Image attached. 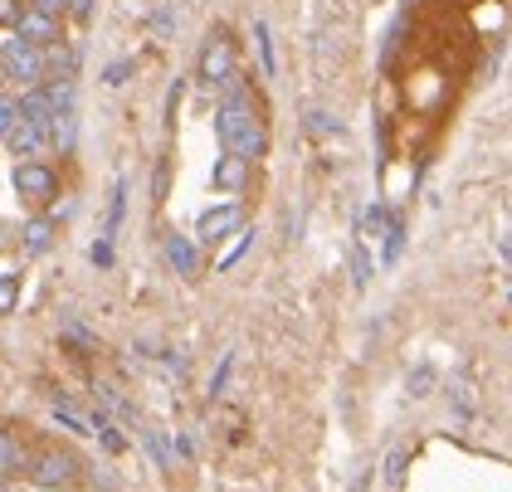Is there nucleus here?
<instances>
[{
    "label": "nucleus",
    "mask_w": 512,
    "mask_h": 492,
    "mask_svg": "<svg viewBox=\"0 0 512 492\" xmlns=\"http://www.w3.org/2000/svg\"><path fill=\"white\" fill-rule=\"evenodd\" d=\"M215 137L230 156H244L249 166L269 152V132H264V117L254 113V98L244 88V78H235L215 108Z\"/></svg>",
    "instance_id": "nucleus-1"
},
{
    "label": "nucleus",
    "mask_w": 512,
    "mask_h": 492,
    "mask_svg": "<svg viewBox=\"0 0 512 492\" xmlns=\"http://www.w3.org/2000/svg\"><path fill=\"white\" fill-rule=\"evenodd\" d=\"M25 478L40 492H74L83 483V463H79V454H69V449H44V454L30 463Z\"/></svg>",
    "instance_id": "nucleus-2"
},
{
    "label": "nucleus",
    "mask_w": 512,
    "mask_h": 492,
    "mask_svg": "<svg viewBox=\"0 0 512 492\" xmlns=\"http://www.w3.org/2000/svg\"><path fill=\"white\" fill-rule=\"evenodd\" d=\"M0 54H5V78H15V83H25V88H44V78H49V54H44V49H35V44H25L20 35L5 30Z\"/></svg>",
    "instance_id": "nucleus-3"
},
{
    "label": "nucleus",
    "mask_w": 512,
    "mask_h": 492,
    "mask_svg": "<svg viewBox=\"0 0 512 492\" xmlns=\"http://www.w3.org/2000/svg\"><path fill=\"white\" fill-rule=\"evenodd\" d=\"M10 186H15V195H20L25 205H49V200L59 195V176H54L44 161H20V166L10 171Z\"/></svg>",
    "instance_id": "nucleus-4"
},
{
    "label": "nucleus",
    "mask_w": 512,
    "mask_h": 492,
    "mask_svg": "<svg viewBox=\"0 0 512 492\" xmlns=\"http://www.w3.org/2000/svg\"><path fill=\"white\" fill-rule=\"evenodd\" d=\"M200 78L210 83V88H230L239 78L235 69V39L225 35H210L205 39V49H200Z\"/></svg>",
    "instance_id": "nucleus-5"
},
{
    "label": "nucleus",
    "mask_w": 512,
    "mask_h": 492,
    "mask_svg": "<svg viewBox=\"0 0 512 492\" xmlns=\"http://www.w3.org/2000/svg\"><path fill=\"white\" fill-rule=\"evenodd\" d=\"M230 234H244V205H239V200H225V205L205 210V215L196 220L200 244H225Z\"/></svg>",
    "instance_id": "nucleus-6"
},
{
    "label": "nucleus",
    "mask_w": 512,
    "mask_h": 492,
    "mask_svg": "<svg viewBox=\"0 0 512 492\" xmlns=\"http://www.w3.org/2000/svg\"><path fill=\"white\" fill-rule=\"evenodd\" d=\"M161 254H166V264L176 268L186 283H196L200 278V239L181 234V229H171V234L161 239Z\"/></svg>",
    "instance_id": "nucleus-7"
},
{
    "label": "nucleus",
    "mask_w": 512,
    "mask_h": 492,
    "mask_svg": "<svg viewBox=\"0 0 512 492\" xmlns=\"http://www.w3.org/2000/svg\"><path fill=\"white\" fill-rule=\"evenodd\" d=\"M10 35H20L25 44H35V49H54L59 44V20L54 15H44V10H20V20L10 25Z\"/></svg>",
    "instance_id": "nucleus-8"
},
{
    "label": "nucleus",
    "mask_w": 512,
    "mask_h": 492,
    "mask_svg": "<svg viewBox=\"0 0 512 492\" xmlns=\"http://www.w3.org/2000/svg\"><path fill=\"white\" fill-rule=\"evenodd\" d=\"M210 186L225 190V195H239V190L249 186V161L244 156H215V171H210Z\"/></svg>",
    "instance_id": "nucleus-9"
},
{
    "label": "nucleus",
    "mask_w": 512,
    "mask_h": 492,
    "mask_svg": "<svg viewBox=\"0 0 512 492\" xmlns=\"http://www.w3.org/2000/svg\"><path fill=\"white\" fill-rule=\"evenodd\" d=\"M54 234H59V225H54L49 215H35V220H25V225H20V249H25L30 259H40V254L54 249Z\"/></svg>",
    "instance_id": "nucleus-10"
},
{
    "label": "nucleus",
    "mask_w": 512,
    "mask_h": 492,
    "mask_svg": "<svg viewBox=\"0 0 512 492\" xmlns=\"http://www.w3.org/2000/svg\"><path fill=\"white\" fill-rule=\"evenodd\" d=\"M54 137L49 132H40V127H30V122H20V132L5 142V152L10 156H25V161H35V156H44V147H49Z\"/></svg>",
    "instance_id": "nucleus-11"
},
{
    "label": "nucleus",
    "mask_w": 512,
    "mask_h": 492,
    "mask_svg": "<svg viewBox=\"0 0 512 492\" xmlns=\"http://www.w3.org/2000/svg\"><path fill=\"white\" fill-rule=\"evenodd\" d=\"M30 463H35V458H25L20 439H15V429H5V434H0V473L15 478V473H30Z\"/></svg>",
    "instance_id": "nucleus-12"
},
{
    "label": "nucleus",
    "mask_w": 512,
    "mask_h": 492,
    "mask_svg": "<svg viewBox=\"0 0 512 492\" xmlns=\"http://www.w3.org/2000/svg\"><path fill=\"white\" fill-rule=\"evenodd\" d=\"M434 385H439V371H434V366H415V371L405 376V395H410V400H425V395H434Z\"/></svg>",
    "instance_id": "nucleus-13"
},
{
    "label": "nucleus",
    "mask_w": 512,
    "mask_h": 492,
    "mask_svg": "<svg viewBox=\"0 0 512 492\" xmlns=\"http://www.w3.org/2000/svg\"><path fill=\"white\" fill-rule=\"evenodd\" d=\"M122 215H127V181L113 186V200H108V220H103V239H113L122 225Z\"/></svg>",
    "instance_id": "nucleus-14"
},
{
    "label": "nucleus",
    "mask_w": 512,
    "mask_h": 492,
    "mask_svg": "<svg viewBox=\"0 0 512 492\" xmlns=\"http://www.w3.org/2000/svg\"><path fill=\"white\" fill-rule=\"evenodd\" d=\"M405 463H410V454H405V449H391V454H386V463H381V478H386V488H391V492L405 488Z\"/></svg>",
    "instance_id": "nucleus-15"
},
{
    "label": "nucleus",
    "mask_w": 512,
    "mask_h": 492,
    "mask_svg": "<svg viewBox=\"0 0 512 492\" xmlns=\"http://www.w3.org/2000/svg\"><path fill=\"white\" fill-rule=\"evenodd\" d=\"M88 419H93V434L103 439V449H108V454H122V449H127V444H122V434H118V424H113L108 415H88Z\"/></svg>",
    "instance_id": "nucleus-16"
},
{
    "label": "nucleus",
    "mask_w": 512,
    "mask_h": 492,
    "mask_svg": "<svg viewBox=\"0 0 512 492\" xmlns=\"http://www.w3.org/2000/svg\"><path fill=\"white\" fill-rule=\"evenodd\" d=\"M254 44L264 59V78H274V39H269V20H254Z\"/></svg>",
    "instance_id": "nucleus-17"
},
{
    "label": "nucleus",
    "mask_w": 512,
    "mask_h": 492,
    "mask_svg": "<svg viewBox=\"0 0 512 492\" xmlns=\"http://www.w3.org/2000/svg\"><path fill=\"white\" fill-rule=\"evenodd\" d=\"M386 229H391V215H386V205L376 200V205L361 215V234H371V239H376V234H386Z\"/></svg>",
    "instance_id": "nucleus-18"
},
{
    "label": "nucleus",
    "mask_w": 512,
    "mask_h": 492,
    "mask_svg": "<svg viewBox=\"0 0 512 492\" xmlns=\"http://www.w3.org/2000/svg\"><path fill=\"white\" fill-rule=\"evenodd\" d=\"M64 337H69V341H79L83 351H98V337H93V332L83 327L79 317H64Z\"/></svg>",
    "instance_id": "nucleus-19"
},
{
    "label": "nucleus",
    "mask_w": 512,
    "mask_h": 492,
    "mask_svg": "<svg viewBox=\"0 0 512 492\" xmlns=\"http://www.w3.org/2000/svg\"><path fill=\"white\" fill-rule=\"evenodd\" d=\"M400 249H405V220H391V229H386V264L400 259Z\"/></svg>",
    "instance_id": "nucleus-20"
},
{
    "label": "nucleus",
    "mask_w": 512,
    "mask_h": 492,
    "mask_svg": "<svg viewBox=\"0 0 512 492\" xmlns=\"http://www.w3.org/2000/svg\"><path fill=\"white\" fill-rule=\"evenodd\" d=\"M15 288H20V273H0V312H15Z\"/></svg>",
    "instance_id": "nucleus-21"
},
{
    "label": "nucleus",
    "mask_w": 512,
    "mask_h": 492,
    "mask_svg": "<svg viewBox=\"0 0 512 492\" xmlns=\"http://www.w3.org/2000/svg\"><path fill=\"white\" fill-rule=\"evenodd\" d=\"M230 371H235V351H225V356H220V366H215V376H210V395H225Z\"/></svg>",
    "instance_id": "nucleus-22"
},
{
    "label": "nucleus",
    "mask_w": 512,
    "mask_h": 492,
    "mask_svg": "<svg viewBox=\"0 0 512 492\" xmlns=\"http://www.w3.org/2000/svg\"><path fill=\"white\" fill-rule=\"evenodd\" d=\"M88 259H93L98 268H113V239H103V234H98V239L88 244Z\"/></svg>",
    "instance_id": "nucleus-23"
},
{
    "label": "nucleus",
    "mask_w": 512,
    "mask_h": 492,
    "mask_svg": "<svg viewBox=\"0 0 512 492\" xmlns=\"http://www.w3.org/2000/svg\"><path fill=\"white\" fill-rule=\"evenodd\" d=\"M147 449L157 454V468H171V463H176L171 449H166V439H161V429H147Z\"/></svg>",
    "instance_id": "nucleus-24"
},
{
    "label": "nucleus",
    "mask_w": 512,
    "mask_h": 492,
    "mask_svg": "<svg viewBox=\"0 0 512 492\" xmlns=\"http://www.w3.org/2000/svg\"><path fill=\"white\" fill-rule=\"evenodd\" d=\"M249 239H254V229H244V234H239V244H235V249H230V254H225V259H220V264H215V273H225V268H235L239 259H244V249H249Z\"/></svg>",
    "instance_id": "nucleus-25"
},
{
    "label": "nucleus",
    "mask_w": 512,
    "mask_h": 492,
    "mask_svg": "<svg viewBox=\"0 0 512 492\" xmlns=\"http://www.w3.org/2000/svg\"><path fill=\"white\" fill-rule=\"evenodd\" d=\"M352 283L356 288H366V283H371V259H366V249H356L352 254Z\"/></svg>",
    "instance_id": "nucleus-26"
},
{
    "label": "nucleus",
    "mask_w": 512,
    "mask_h": 492,
    "mask_svg": "<svg viewBox=\"0 0 512 492\" xmlns=\"http://www.w3.org/2000/svg\"><path fill=\"white\" fill-rule=\"evenodd\" d=\"M181 93H186V83H181V78H171V88H166V122H176V108H181Z\"/></svg>",
    "instance_id": "nucleus-27"
},
{
    "label": "nucleus",
    "mask_w": 512,
    "mask_h": 492,
    "mask_svg": "<svg viewBox=\"0 0 512 492\" xmlns=\"http://www.w3.org/2000/svg\"><path fill=\"white\" fill-rule=\"evenodd\" d=\"M127 74H132V59H118V64H108V69H103V83H113V88H118V83H127Z\"/></svg>",
    "instance_id": "nucleus-28"
},
{
    "label": "nucleus",
    "mask_w": 512,
    "mask_h": 492,
    "mask_svg": "<svg viewBox=\"0 0 512 492\" xmlns=\"http://www.w3.org/2000/svg\"><path fill=\"white\" fill-rule=\"evenodd\" d=\"M69 5H74V0H30V10H44V15H54V20L69 15Z\"/></svg>",
    "instance_id": "nucleus-29"
},
{
    "label": "nucleus",
    "mask_w": 512,
    "mask_h": 492,
    "mask_svg": "<svg viewBox=\"0 0 512 492\" xmlns=\"http://www.w3.org/2000/svg\"><path fill=\"white\" fill-rule=\"evenodd\" d=\"M308 132H342V122L327 113H308Z\"/></svg>",
    "instance_id": "nucleus-30"
},
{
    "label": "nucleus",
    "mask_w": 512,
    "mask_h": 492,
    "mask_svg": "<svg viewBox=\"0 0 512 492\" xmlns=\"http://www.w3.org/2000/svg\"><path fill=\"white\" fill-rule=\"evenodd\" d=\"M69 15H74V20H93V0H74Z\"/></svg>",
    "instance_id": "nucleus-31"
}]
</instances>
